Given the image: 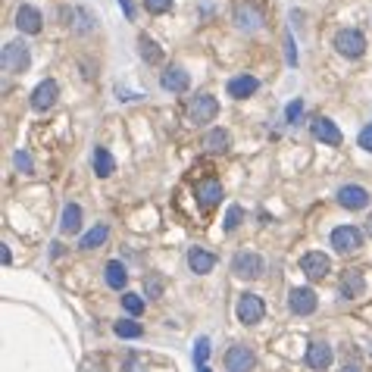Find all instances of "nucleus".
<instances>
[{"mask_svg": "<svg viewBox=\"0 0 372 372\" xmlns=\"http://www.w3.org/2000/svg\"><path fill=\"white\" fill-rule=\"evenodd\" d=\"M91 163H94V172H97L100 179H109V175L116 172V160H113V153H109L107 148H94Z\"/></svg>", "mask_w": 372, "mask_h": 372, "instance_id": "nucleus-24", "label": "nucleus"}, {"mask_svg": "<svg viewBox=\"0 0 372 372\" xmlns=\"http://www.w3.org/2000/svg\"><path fill=\"white\" fill-rule=\"evenodd\" d=\"M232 272H235L238 279L253 282V279H260V275L266 272V260H263L260 253L241 251V253H235V257H232Z\"/></svg>", "mask_w": 372, "mask_h": 372, "instance_id": "nucleus-1", "label": "nucleus"}, {"mask_svg": "<svg viewBox=\"0 0 372 372\" xmlns=\"http://www.w3.org/2000/svg\"><path fill=\"white\" fill-rule=\"evenodd\" d=\"M188 266H191L194 275H207V272H213L216 257L210 251H203V247H191L188 251Z\"/></svg>", "mask_w": 372, "mask_h": 372, "instance_id": "nucleus-19", "label": "nucleus"}, {"mask_svg": "<svg viewBox=\"0 0 372 372\" xmlns=\"http://www.w3.org/2000/svg\"><path fill=\"white\" fill-rule=\"evenodd\" d=\"M0 66L4 72H25L32 66V54H28L25 41H10L4 44V56H0Z\"/></svg>", "mask_w": 372, "mask_h": 372, "instance_id": "nucleus-2", "label": "nucleus"}, {"mask_svg": "<svg viewBox=\"0 0 372 372\" xmlns=\"http://www.w3.org/2000/svg\"><path fill=\"white\" fill-rule=\"evenodd\" d=\"M335 50H338L341 56H347V60H360V56L366 54V38H363V32H356V28H344V32L335 35Z\"/></svg>", "mask_w": 372, "mask_h": 372, "instance_id": "nucleus-3", "label": "nucleus"}, {"mask_svg": "<svg viewBox=\"0 0 372 372\" xmlns=\"http://www.w3.org/2000/svg\"><path fill=\"white\" fill-rule=\"evenodd\" d=\"M257 88H260V82L253 76H238L229 82V97L244 100V97H251V94H257Z\"/></svg>", "mask_w": 372, "mask_h": 372, "instance_id": "nucleus-21", "label": "nucleus"}, {"mask_svg": "<svg viewBox=\"0 0 372 372\" xmlns=\"http://www.w3.org/2000/svg\"><path fill=\"white\" fill-rule=\"evenodd\" d=\"M301 116H304V100H291V104L284 107V122H291V126H294Z\"/></svg>", "mask_w": 372, "mask_h": 372, "instance_id": "nucleus-32", "label": "nucleus"}, {"mask_svg": "<svg viewBox=\"0 0 372 372\" xmlns=\"http://www.w3.org/2000/svg\"><path fill=\"white\" fill-rule=\"evenodd\" d=\"M0 260H4V266H10V263H13V253H10V247H0Z\"/></svg>", "mask_w": 372, "mask_h": 372, "instance_id": "nucleus-38", "label": "nucleus"}, {"mask_svg": "<svg viewBox=\"0 0 372 372\" xmlns=\"http://www.w3.org/2000/svg\"><path fill=\"white\" fill-rule=\"evenodd\" d=\"M144 297H150V301L163 297V279H160V275H148V279H144Z\"/></svg>", "mask_w": 372, "mask_h": 372, "instance_id": "nucleus-30", "label": "nucleus"}, {"mask_svg": "<svg viewBox=\"0 0 372 372\" xmlns=\"http://www.w3.org/2000/svg\"><path fill=\"white\" fill-rule=\"evenodd\" d=\"M219 200H222V185H219V181L207 179V181H200V185H197V203H200L203 213H210Z\"/></svg>", "mask_w": 372, "mask_h": 372, "instance_id": "nucleus-17", "label": "nucleus"}, {"mask_svg": "<svg viewBox=\"0 0 372 372\" xmlns=\"http://www.w3.org/2000/svg\"><path fill=\"white\" fill-rule=\"evenodd\" d=\"M356 144H360V148L366 150V153H372V122H369V126L360 131V138H356Z\"/></svg>", "mask_w": 372, "mask_h": 372, "instance_id": "nucleus-34", "label": "nucleus"}, {"mask_svg": "<svg viewBox=\"0 0 372 372\" xmlns=\"http://www.w3.org/2000/svg\"><path fill=\"white\" fill-rule=\"evenodd\" d=\"M16 166H19L22 172H32V169H35V166H32V157H28L25 150H19V153H16Z\"/></svg>", "mask_w": 372, "mask_h": 372, "instance_id": "nucleus-35", "label": "nucleus"}, {"mask_svg": "<svg viewBox=\"0 0 372 372\" xmlns=\"http://www.w3.org/2000/svg\"><path fill=\"white\" fill-rule=\"evenodd\" d=\"M138 50H141V56L148 63H160V60H163V50H160V44L153 41V38H148V35H138Z\"/></svg>", "mask_w": 372, "mask_h": 372, "instance_id": "nucleus-26", "label": "nucleus"}, {"mask_svg": "<svg viewBox=\"0 0 372 372\" xmlns=\"http://www.w3.org/2000/svg\"><path fill=\"white\" fill-rule=\"evenodd\" d=\"M41 22H44V16H41L38 6H19L16 10V28L22 35H38Z\"/></svg>", "mask_w": 372, "mask_h": 372, "instance_id": "nucleus-16", "label": "nucleus"}, {"mask_svg": "<svg viewBox=\"0 0 372 372\" xmlns=\"http://www.w3.org/2000/svg\"><path fill=\"white\" fill-rule=\"evenodd\" d=\"M104 279H107V284H109L113 291H126V284H128V269L122 266L119 260H109L107 269H104Z\"/></svg>", "mask_w": 372, "mask_h": 372, "instance_id": "nucleus-20", "label": "nucleus"}, {"mask_svg": "<svg viewBox=\"0 0 372 372\" xmlns=\"http://www.w3.org/2000/svg\"><path fill=\"white\" fill-rule=\"evenodd\" d=\"M241 219H244V207H238V203H232V207H229V213H225V222H222V229H225V232H235L238 225H241Z\"/></svg>", "mask_w": 372, "mask_h": 372, "instance_id": "nucleus-29", "label": "nucleus"}, {"mask_svg": "<svg viewBox=\"0 0 372 372\" xmlns=\"http://www.w3.org/2000/svg\"><path fill=\"white\" fill-rule=\"evenodd\" d=\"M332 247L338 253H354L363 247V232L356 225H338L332 229Z\"/></svg>", "mask_w": 372, "mask_h": 372, "instance_id": "nucleus-6", "label": "nucleus"}, {"mask_svg": "<svg viewBox=\"0 0 372 372\" xmlns=\"http://www.w3.org/2000/svg\"><path fill=\"white\" fill-rule=\"evenodd\" d=\"M316 294H313L310 288H291L288 294V310L294 313V316H310V313H316Z\"/></svg>", "mask_w": 372, "mask_h": 372, "instance_id": "nucleus-12", "label": "nucleus"}, {"mask_svg": "<svg viewBox=\"0 0 372 372\" xmlns=\"http://www.w3.org/2000/svg\"><path fill=\"white\" fill-rule=\"evenodd\" d=\"M306 366L313 372H325L332 366V347H328L325 341H313V344L306 347Z\"/></svg>", "mask_w": 372, "mask_h": 372, "instance_id": "nucleus-13", "label": "nucleus"}, {"mask_svg": "<svg viewBox=\"0 0 372 372\" xmlns=\"http://www.w3.org/2000/svg\"><path fill=\"white\" fill-rule=\"evenodd\" d=\"M219 116V100L213 94H197L191 109H188V119L194 122V126H207V122H213Z\"/></svg>", "mask_w": 372, "mask_h": 372, "instance_id": "nucleus-5", "label": "nucleus"}, {"mask_svg": "<svg viewBox=\"0 0 372 372\" xmlns=\"http://www.w3.org/2000/svg\"><path fill=\"white\" fill-rule=\"evenodd\" d=\"M301 272L306 275V279L319 282V279H325V275L332 272V260H328L325 253H319V251H310V253H304L301 257Z\"/></svg>", "mask_w": 372, "mask_h": 372, "instance_id": "nucleus-9", "label": "nucleus"}, {"mask_svg": "<svg viewBox=\"0 0 372 372\" xmlns=\"http://www.w3.org/2000/svg\"><path fill=\"white\" fill-rule=\"evenodd\" d=\"M78 229H82V207H78V203H66L63 219H60V232L63 235H76Z\"/></svg>", "mask_w": 372, "mask_h": 372, "instance_id": "nucleus-22", "label": "nucleus"}, {"mask_svg": "<svg viewBox=\"0 0 372 372\" xmlns=\"http://www.w3.org/2000/svg\"><path fill=\"white\" fill-rule=\"evenodd\" d=\"M310 135L316 138V141H323L328 144V148H338L341 141H344V135H341V128L335 126L328 116H316V119L310 122Z\"/></svg>", "mask_w": 372, "mask_h": 372, "instance_id": "nucleus-8", "label": "nucleus"}, {"mask_svg": "<svg viewBox=\"0 0 372 372\" xmlns=\"http://www.w3.org/2000/svg\"><path fill=\"white\" fill-rule=\"evenodd\" d=\"M341 372H360V369H356V366H344V369H341Z\"/></svg>", "mask_w": 372, "mask_h": 372, "instance_id": "nucleus-39", "label": "nucleus"}, {"mask_svg": "<svg viewBox=\"0 0 372 372\" xmlns=\"http://www.w3.org/2000/svg\"><path fill=\"white\" fill-rule=\"evenodd\" d=\"M232 19H235V25L241 32H257V28H263V22H266L253 4H238L235 10H232Z\"/></svg>", "mask_w": 372, "mask_h": 372, "instance_id": "nucleus-11", "label": "nucleus"}, {"mask_svg": "<svg viewBox=\"0 0 372 372\" xmlns=\"http://www.w3.org/2000/svg\"><path fill=\"white\" fill-rule=\"evenodd\" d=\"M363 288H366V279H363L360 269H347L344 279H341V301H356V297H363Z\"/></svg>", "mask_w": 372, "mask_h": 372, "instance_id": "nucleus-18", "label": "nucleus"}, {"mask_svg": "<svg viewBox=\"0 0 372 372\" xmlns=\"http://www.w3.org/2000/svg\"><path fill=\"white\" fill-rule=\"evenodd\" d=\"M122 306H126V313H131V316H141L144 313V297L135 294V291H126V294H122Z\"/></svg>", "mask_w": 372, "mask_h": 372, "instance_id": "nucleus-28", "label": "nucleus"}, {"mask_svg": "<svg viewBox=\"0 0 372 372\" xmlns=\"http://www.w3.org/2000/svg\"><path fill=\"white\" fill-rule=\"evenodd\" d=\"M207 356H210V341L207 338H197V344H194V363H197V369L207 366Z\"/></svg>", "mask_w": 372, "mask_h": 372, "instance_id": "nucleus-31", "label": "nucleus"}, {"mask_svg": "<svg viewBox=\"0 0 372 372\" xmlns=\"http://www.w3.org/2000/svg\"><path fill=\"white\" fill-rule=\"evenodd\" d=\"M107 238H109V229H107L104 222H100V225H94L91 232H85V235H82V244H78V247H82V251H94V247H100Z\"/></svg>", "mask_w": 372, "mask_h": 372, "instance_id": "nucleus-25", "label": "nucleus"}, {"mask_svg": "<svg viewBox=\"0 0 372 372\" xmlns=\"http://www.w3.org/2000/svg\"><path fill=\"white\" fill-rule=\"evenodd\" d=\"M144 10L160 16V13H169L172 10V0H144Z\"/></svg>", "mask_w": 372, "mask_h": 372, "instance_id": "nucleus-33", "label": "nucleus"}, {"mask_svg": "<svg viewBox=\"0 0 372 372\" xmlns=\"http://www.w3.org/2000/svg\"><path fill=\"white\" fill-rule=\"evenodd\" d=\"M229 144H232V138L225 128H210L207 135H203V150L207 153H225Z\"/></svg>", "mask_w": 372, "mask_h": 372, "instance_id": "nucleus-23", "label": "nucleus"}, {"mask_svg": "<svg viewBox=\"0 0 372 372\" xmlns=\"http://www.w3.org/2000/svg\"><path fill=\"white\" fill-rule=\"evenodd\" d=\"M284 47H288V66H297V47L291 35H284Z\"/></svg>", "mask_w": 372, "mask_h": 372, "instance_id": "nucleus-36", "label": "nucleus"}, {"mask_svg": "<svg viewBox=\"0 0 372 372\" xmlns=\"http://www.w3.org/2000/svg\"><path fill=\"white\" fill-rule=\"evenodd\" d=\"M113 332L119 335V338L131 341V338H141V335H144V325H141V323H131V319H119V323L113 325Z\"/></svg>", "mask_w": 372, "mask_h": 372, "instance_id": "nucleus-27", "label": "nucleus"}, {"mask_svg": "<svg viewBox=\"0 0 372 372\" xmlns=\"http://www.w3.org/2000/svg\"><path fill=\"white\" fill-rule=\"evenodd\" d=\"M225 369L229 372H253L257 369V354L247 344H235L225 354Z\"/></svg>", "mask_w": 372, "mask_h": 372, "instance_id": "nucleus-7", "label": "nucleus"}, {"mask_svg": "<svg viewBox=\"0 0 372 372\" xmlns=\"http://www.w3.org/2000/svg\"><path fill=\"white\" fill-rule=\"evenodd\" d=\"M56 97H60V85H56L54 78H44V82L32 91V109L35 113H44V109H50L56 104Z\"/></svg>", "mask_w": 372, "mask_h": 372, "instance_id": "nucleus-10", "label": "nucleus"}, {"mask_svg": "<svg viewBox=\"0 0 372 372\" xmlns=\"http://www.w3.org/2000/svg\"><path fill=\"white\" fill-rule=\"evenodd\" d=\"M338 203L344 210H363V207H369V191L363 185H344L338 191Z\"/></svg>", "mask_w": 372, "mask_h": 372, "instance_id": "nucleus-15", "label": "nucleus"}, {"mask_svg": "<svg viewBox=\"0 0 372 372\" xmlns=\"http://www.w3.org/2000/svg\"><path fill=\"white\" fill-rule=\"evenodd\" d=\"M366 229H369V235H372V219H369V225H366Z\"/></svg>", "mask_w": 372, "mask_h": 372, "instance_id": "nucleus-40", "label": "nucleus"}, {"mask_svg": "<svg viewBox=\"0 0 372 372\" xmlns=\"http://www.w3.org/2000/svg\"><path fill=\"white\" fill-rule=\"evenodd\" d=\"M235 313H238V323H244V325H257L263 323V313H266V304H263V297L260 294H241L238 297V306H235Z\"/></svg>", "mask_w": 372, "mask_h": 372, "instance_id": "nucleus-4", "label": "nucleus"}, {"mask_svg": "<svg viewBox=\"0 0 372 372\" xmlns=\"http://www.w3.org/2000/svg\"><path fill=\"white\" fill-rule=\"evenodd\" d=\"M188 85H191V76H188L181 66H169V69L160 76V88H163V91L181 94V91H188Z\"/></svg>", "mask_w": 372, "mask_h": 372, "instance_id": "nucleus-14", "label": "nucleus"}, {"mask_svg": "<svg viewBox=\"0 0 372 372\" xmlns=\"http://www.w3.org/2000/svg\"><path fill=\"white\" fill-rule=\"evenodd\" d=\"M122 13H126V19H135V6H131V0H119Z\"/></svg>", "mask_w": 372, "mask_h": 372, "instance_id": "nucleus-37", "label": "nucleus"}]
</instances>
